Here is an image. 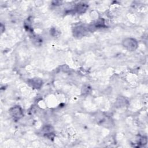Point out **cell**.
I'll use <instances>...</instances> for the list:
<instances>
[{
  "instance_id": "obj_1",
  "label": "cell",
  "mask_w": 148,
  "mask_h": 148,
  "mask_svg": "<svg viewBox=\"0 0 148 148\" xmlns=\"http://www.w3.org/2000/svg\"><path fill=\"white\" fill-rule=\"evenodd\" d=\"M123 46L128 50L133 51L135 50L138 46L137 42L132 38H127L123 40Z\"/></svg>"
},
{
  "instance_id": "obj_2",
  "label": "cell",
  "mask_w": 148,
  "mask_h": 148,
  "mask_svg": "<svg viewBox=\"0 0 148 148\" xmlns=\"http://www.w3.org/2000/svg\"><path fill=\"white\" fill-rule=\"evenodd\" d=\"M10 113L14 119H20L23 116V112L21 109L18 106L12 108L10 110Z\"/></svg>"
}]
</instances>
